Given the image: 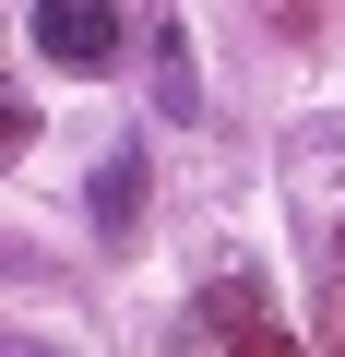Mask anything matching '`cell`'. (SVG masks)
<instances>
[{
  "instance_id": "cell-1",
  "label": "cell",
  "mask_w": 345,
  "mask_h": 357,
  "mask_svg": "<svg viewBox=\"0 0 345 357\" xmlns=\"http://www.w3.org/2000/svg\"><path fill=\"white\" fill-rule=\"evenodd\" d=\"M24 36H36V48H48L60 72H107L131 24L107 13V0H36V13H24Z\"/></svg>"
},
{
  "instance_id": "cell-2",
  "label": "cell",
  "mask_w": 345,
  "mask_h": 357,
  "mask_svg": "<svg viewBox=\"0 0 345 357\" xmlns=\"http://www.w3.org/2000/svg\"><path fill=\"white\" fill-rule=\"evenodd\" d=\"M84 215H95V238H131V227H143V131L95 155V178H84Z\"/></svg>"
},
{
  "instance_id": "cell-3",
  "label": "cell",
  "mask_w": 345,
  "mask_h": 357,
  "mask_svg": "<svg viewBox=\"0 0 345 357\" xmlns=\"http://www.w3.org/2000/svg\"><path fill=\"white\" fill-rule=\"evenodd\" d=\"M143 48H155V107H167V119H191V107H203V72H191V24H143Z\"/></svg>"
},
{
  "instance_id": "cell-4",
  "label": "cell",
  "mask_w": 345,
  "mask_h": 357,
  "mask_svg": "<svg viewBox=\"0 0 345 357\" xmlns=\"http://www.w3.org/2000/svg\"><path fill=\"white\" fill-rule=\"evenodd\" d=\"M227 357H298V333H274V321H250V333H238Z\"/></svg>"
},
{
  "instance_id": "cell-5",
  "label": "cell",
  "mask_w": 345,
  "mask_h": 357,
  "mask_svg": "<svg viewBox=\"0 0 345 357\" xmlns=\"http://www.w3.org/2000/svg\"><path fill=\"white\" fill-rule=\"evenodd\" d=\"M13 357H48V345H36V333H13Z\"/></svg>"
}]
</instances>
